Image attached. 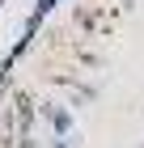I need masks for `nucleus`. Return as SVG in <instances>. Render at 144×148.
<instances>
[{
	"mask_svg": "<svg viewBox=\"0 0 144 148\" xmlns=\"http://www.w3.org/2000/svg\"><path fill=\"white\" fill-rule=\"evenodd\" d=\"M38 114L47 119L51 136H72V127H76V119H72V110H68V106H43Z\"/></svg>",
	"mask_w": 144,
	"mask_h": 148,
	"instance_id": "nucleus-1",
	"label": "nucleus"
},
{
	"mask_svg": "<svg viewBox=\"0 0 144 148\" xmlns=\"http://www.w3.org/2000/svg\"><path fill=\"white\" fill-rule=\"evenodd\" d=\"M72 144H76L72 136H51V148H72Z\"/></svg>",
	"mask_w": 144,
	"mask_h": 148,
	"instance_id": "nucleus-2",
	"label": "nucleus"
}]
</instances>
